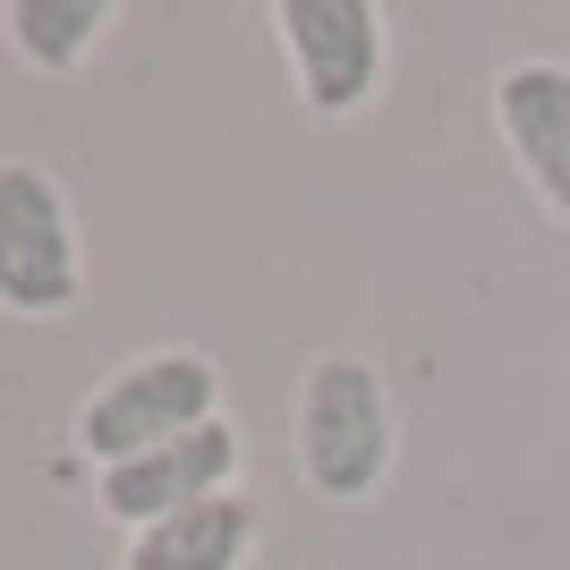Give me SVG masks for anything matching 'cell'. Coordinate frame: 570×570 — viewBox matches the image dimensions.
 <instances>
[{
    "label": "cell",
    "instance_id": "2",
    "mask_svg": "<svg viewBox=\"0 0 570 570\" xmlns=\"http://www.w3.org/2000/svg\"><path fill=\"white\" fill-rule=\"evenodd\" d=\"M222 417V366L205 350H145L128 357L111 383L86 392L77 409V452L95 460V469H119V460L137 452H163L179 434L214 426Z\"/></svg>",
    "mask_w": 570,
    "mask_h": 570
},
{
    "label": "cell",
    "instance_id": "4",
    "mask_svg": "<svg viewBox=\"0 0 570 570\" xmlns=\"http://www.w3.org/2000/svg\"><path fill=\"white\" fill-rule=\"evenodd\" d=\"M273 35H282V60L315 119H357L383 95L392 26L375 0H273Z\"/></svg>",
    "mask_w": 570,
    "mask_h": 570
},
{
    "label": "cell",
    "instance_id": "1",
    "mask_svg": "<svg viewBox=\"0 0 570 570\" xmlns=\"http://www.w3.org/2000/svg\"><path fill=\"white\" fill-rule=\"evenodd\" d=\"M401 426H392V383L375 357L357 350H324L298 375V409H289V460L307 476L315 502H366L392 476Z\"/></svg>",
    "mask_w": 570,
    "mask_h": 570
},
{
    "label": "cell",
    "instance_id": "8",
    "mask_svg": "<svg viewBox=\"0 0 570 570\" xmlns=\"http://www.w3.org/2000/svg\"><path fill=\"white\" fill-rule=\"evenodd\" d=\"M0 26H9V51H18L26 69L69 77V69H86L102 51V35L119 26V9L111 0H9Z\"/></svg>",
    "mask_w": 570,
    "mask_h": 570
},
{
    "label": "cell",
    "instance_id": "5",
    "mask_svg": "<svg viewBox=\"0 0 570 570\" xmlns=\"http://www.w3.org/2000/svg\"><path fill=\"white\" fill-rule=\"evenodd\" d=\"M238 469H247V443H238L230 417H214V426L179 434V443H163V452H137V460H119V469H95V511L137 537V528L179 520V511H196V502L238 494Z\"/></svg>",
    "mask_w": 570,
    "mask_h": 570
},
{
    "label": "cell",
    "instance_id": "6",
    "mask_svg": "<svg viewBox=\"0 0 570 570\" xmlns=\"http://www.w3.org/2000/svg\"><path fill=\"white\" fill-rule=\"evenodd\" d=\"M494 128L520 179L537 188V205L570 230V60H546V51L511 60L494 77Z\"/></svg>",
    "mask_w": 570,
    "mask_h": 570
},
{
    "label": "cell",
    "instance_id": "3",
    "mask_svg": "<svg viewBox=\"0 0 570 570\" xmlns=\"http://www.w3.org/2000/svg\"><path fill=\"white\" fill-rule=\"evenodd\" d=\"M86 289V238H77V205L43 163L0 154V315L51 324L77 307Z\"/></svg>",
    "mask_w": 570,
    "mask_h": 570
},
{
    "label": "cell",
    "instance_id": "7",
    "mask_svg": "<svg viewBox=\"0 0 570 570\" xmlns=\"http://www.w3.org/2000/svg\"><path fill=\"white\" fill-rule=\"evenodd\" d=\"M247 553H256V502L222 494V502L179 511V520L137 528L119 570H247Z\"/></svg>",
    "mask_w": 570,
    "mask_h": 570
}]
</instances>
